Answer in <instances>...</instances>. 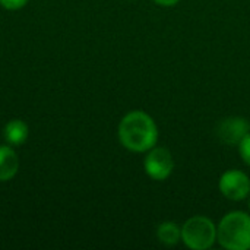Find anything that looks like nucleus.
<instances>
[{
  "mask_svg": "<svg viewBox=\"0 0 250 250\" xmlns=\"http://www.w3.org/2000/svg\"><path fill=\"white\" fill-rule=\"evenodd\" d=\"M119 142L130 152H148L158 142V127L154 119L142 111L133 110L123 116L117 127Z\"/></svg>",
  "mask_w": 250,
  "mask_h": 250,
  "instance_id": "nucleus-1",
  "label": "nucleus"
},
{
  "mask_svg": "<svg viewBox=\"0 0 250 250\" xmlns=\"http://www.w3.org/2000/svg\"><path fill=\"white\" fill-rule=\"evenodd\" d=\"M217 242L227 250L250 249V214L231 211L217 226Z\"/></svg>",
  "mask_w": 250,
  "mask_h": 250,
  "instance_id": "nucleus-2",
  "label": "nucleus"
},
{
  "mask_svg": "<svg viewBox=\"0 0 250 250\" xmlns=\"http://www.w3.org/2000/svg\"><path fill=\"white\" fill-rule=\"evenodd\" d=\"M182 242L192 250L211 249L217 242V226L205 215H193L182 226Z\"/></svg>",
  "mask_w": 250,
  "mask_h": 250,
  "instance_id": "nucleus-3",
  "label": "nucleus"
},
{
  "mask_svg": "<svg viewBox=\"0 0 250 250\" xmlns=\"http://www.w3.org/2000/svg\"><path fill=\"white\" fill-rule=\"evenodd\" d=\"M144 170L149 179L163 182L168 179L174 170V160L171 152L164 146H154L148 151L144 160Z\"/></svg>",
  "mask_w": 250,
  "mask_h": 250,
  "instance_id": "nucleus-4",
  "label": "nucleus"
},
{
  "mask_svg": "<svg viewBox=\"0 0 250 250\" xmlns=\"http://www.w3.org/2000/svg\"><path fill=\"white\" fill-rule=\"evenodd\" d=\"M218 189L221 195L229 201H243L250 195L249 176L242 170H227L220 177Z\"/></svg>",
  "mask_w": 250,
  "mask_h": 250,
  "instance_id": "nucleus-5",
  "label": "nucleus"
},
{
  "mask_svg": "<svg viewBox=\"0 0 250 250\" xmlns=\"http://www.w3.org/2000/svg\"><path fill=\"white\" fill-rule=\"evenodd\" d=\"M250 132V123L245 117L233 116L221 120L217 126V136L227 145H237Z\"/></svg>",
  "mask_w": 250,
  "mask_h": 250,
  "instance_id": "nucleus-6",
  "label": "nucleus"
},
{
  "mask_svg": "<svg viewBox=\"0 0 250 250\" xmlns=\"http://www.w3.org/2000/svg\"><path fill=\"white\" fill-rule=\"evenodd\" d=\"M19 157L9 144L0 145V182L12 180L19 171Z\"/></svg>",
  "mask_w": 250,
  "mask_h": 250,
  "instance_id": "nucleus-7",
  "label": "nucleus"
},
{
  "mask_svg": "<svg viewBox=\"0 0 250 250\" xmlns=\"http://www.w3.org/2000/svg\"><path fill=\"white\" fill-rule=\"evenodd\" d=\"M28 136H29V127L21 119H12L3 127V138L6 144H9L10 146L23 145Z\"/></svg>",
  "mask_w": 250,
  "mask_h": 250,
  "instance_id": "nucleus-8",
  "label": "nucleus"
},
{
  "mask_svg": "<svg viewBox=\"0 0 250 250\" xmlns=\"http://www.w3.org/2000/svg\"><path fill=\"white\" fill-rule=\"evenodd\" d=\"M157 239L164 246H176L182 240V227L174 221H164L157 227Z\"/></svg>",
  "mask_w": 250,
  "mask_h": 250,
  "instance_id": "nucleus-9",
  "label": "nucleus"
},
{
  "mask_svg": "<svg viewBox=\"0 0 250 250\" xmlns=\"http://www.w3.org/2000/svg\"><path fill=\"white\" fill-rule=\"evenodd\" d=\"M239 152H240V157L245 161V164L250 167V132L239 144Z\"/></svg>",
  "mask_w": 250,
  "mask_h": 250,
  "instance_id": "nucleus-10",
  "label": "nucleus"
},
{
  "mask_svg": "<svg viewBox=\"0 0 250 250\" xmlns=\"http://www.w3.org/2000/svg\"><path fill=\"white\" fill-rule=\"evenodd\" d=\"M29 0H0V6L6 10H19L28 4Z\"/></svg>",
  "mask_w": 250,
  "mask_h": 250,
  "instance_id": "nucleus-11",
  "label": "nucleus"
},
{
  "mask_svg": "<svg viewBox=\"0 0 250 250\" xmlns=\"http://www.w3.org/2000/svg\"><path fill=\"white\" fill-rule=\"evenodd\" d=\"M157 4L160 6H164V7H171V6H176L180 0H154Z\"/></svg>",
  "mask_w": 250,
  "mask_h": 250,
  "instance_id": "nucleus-12",
  "label": "nucleus"
},
{
  "mask_svg": "<svg viewBox=\"0 0 250 250\" xmlns=\"http://www.w3.org/2000/svg\"><path fill=\"white\" fill-rule=\"evenodd\" d=\"M248 208H249V211H250V195H249V201H248Z\"/></svg>",
  "mask_w": 250,
  "mask_h": 250,
  "instance_id": "nucleus-13",
  "label": "nucleus"
},
{
  "mask_svg": "<svg viewBox=\"0 0 250 250\" xmlns=\"http://www.w3.org/2000/svg\"><path fill=\"white\" fill-rule=\"evenodd\" d=\"M249 250H250V249H249Z\"/></svg>",
  "mask_w": 250,
  "mask_h": 250,
  "instance_id": "nucleus-14",
  "label": "nucleus"
}]
</instances>
